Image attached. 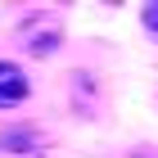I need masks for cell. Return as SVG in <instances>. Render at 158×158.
Segmentation results:
<instances>
[{
	"label": "cell",
	"mask_w": 158,
	"mask_h": 158,
	"mask_svg": "<svg viewBox=\"0 0 158 158\" xmlns=\"http://www.w3.org/2000/svg\"><path fill=\"white\" fill-rule=\"evenodd\" d=\"M0 154L41 158L45 154V131H41L36 122H9V127H0Z\"/></svg>",
	"instance_id": "cell-2"
},
{
	"label": "cell",
	"mask_w": 158,
	"mask_h": 158,
	"mask_svg": "<svg viewBox=\"0 0 158 158\" xmlns=\"http://www.w3.org/2000/svg\"><path fill=\"white\" fill-rule=\"evenodd\" d=\"M14 41H18L32 59L59 54V45H63V23H59V14H27L23 23H14Z\"/></svg>",
	"instance_id": "cell-1"
},
{
	"label": "cell",
	"mask_w": 158,
	"mask_h": 158,
	"mask_svg": "<svg viewBox=\"0 0 158 158\" xmlns=\"http://www.w3.org/2000/svg\"><path fill=\"white\" fill-rule=\"evenodd\" d=\"M27 95H32L27 73L18 68V63L0 59V113H9V109H18V104H27Z\"/></svg>",
	"instance_id": "cell-3"
},
{
	"label": "cell",
	"mask_w": 158,
	"mask_h": 158,
	"mask_svg": "<svg viewBox=\"0 0 158 158\" xmlns=\"http://www.w3.org/2000/svg\"><path fill=\"white\" fill-rule=\"evenodd\" d=\"M140 27H145V36H149V41H158V0L140 5Z\"/></svg>",
	"instance_id": "cell-4"
},
{
	"label": "cell",
	"mask_w": 158,
	"mask_h": 158,
	"mask_svg": "<svg viewBox=\"0 0 158 158\" xmlns=\"http://www.w3.org/2000/svg\"><path fill=\"white\" fill-rule=\"evenodd\" d=\"M122 158H158V145H135V149H127Z\"/></svg>",
	"instance_id": "cell-5"
}]
</instances>
